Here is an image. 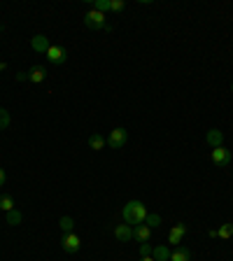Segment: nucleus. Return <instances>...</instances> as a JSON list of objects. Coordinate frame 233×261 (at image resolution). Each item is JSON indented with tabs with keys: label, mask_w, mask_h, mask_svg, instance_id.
Listing matches in <instances>:
<instances>
[{
	"label": "nucleus",
	"mask_w": 233,
	"mask_h": 261,
	"mask_svg": "<svg viewBox=\"0 0 233 261\" xmlns=\"http://www.w3.org/2000/svg\"><path fill=\"white\" fill-rule=\"evenodd\" d=\"M105 145H108V140H105V138H103L100 133L89 135V147H91V149H96V152H100V149H103Z\"/></svg>",
	"instance_id": "15"
},
{
	"label": "nucleus",
	"mask_w": 233,
	"mask_h": 261,
	"mask_svg": "<svg viewBox=\"0 0 233 261\" xmlns=\"http://www.w3.org/2000/svg\"><path fill=\"white\" fill-rule=\"evenodd\" d=\"M145 224L149 226V229H156V226H161V215H156V212L147 215V217H145Z\"/></svg>",
	"instance_id": "20"
},
{
	"label": "nucleus",
	"mask_w": 233,
	"mask_h": 261,
	"mask_svg": "<svg viewBox=\"0 0 233 261\" xmlns=\"http://www.w3.org/2000/svg\"><path fill=\"white\" fill-rule=\"evenodd\" d=\"M5 180H7V175H5V171H2V168H0V187H2V184H5Z\"/></svg>",
	"instance_id": "26"
},
{
	"label": "nucleus",
	"mask_w": 233,
	"mask_h": 261,
	"mask_svg": "<svg viewBox=\"0 0 233 261\" xmlns=\"http://www.w3.org/2000/svg\"><path fill=\"white\" fill-rule=\"evenodd\" d=\"M28 80L35 82V84L45 82L47 80V68H45V65H33V68L28 70Z\"/></svg>",
	"instance_id": "12"
},
{
	"label": "nucleus",
	"mask_w": 233,
	"mask_h": 261,
	"mask_svg": "<svg viewBox=\"0 0 233 261\" xmlns=\"http://www.w3.org/2000/svg\"><path fill=\"white\" fill-rule=\"evenodd\" d=\"M58 226H61L63 233H72V229H75V222H72V217H61V219H58Z\"/></svg>",
	"instance_id": "19"
},
{
	"label": "nucleus",
	"mask_w": 233,
	"mask_h": 261,
	"mask_svg": "<svg viewBox=\"0 0 233 261\" xmlns=\"http://www.w3.org/2000/svg\"><path fill=\"white\" fill-rule=\"evenodd\" d=\"M45 56L49 58V63H54V65H63L68 61V52H65V47H61V45H52Z\"/></svg>",
	"instance_id": "6"
},
{
	"label": "nucleus",
	"mask_w": 233,
	"mask_h": 261,
	"mask_svg": "<svg viewBox=\"0 0 233 261\" xmlns=\"http://www.w3.org/2000/svg\"><path fill=\"white\" fill-rule=\"evenodd\" d=\"M61 247H63V252H68V254L80 252V247H82L80 235H77V233H63V238H61Z\"/></svg>",
	"instance_id": "5"
},
{
	"label": "nucleus",
	"mask_w": 233,
	"mask_h": 261,
	"mask_svg": "<svg viewBox=\"0 0 233 261\" xmlns=\"http://www.w3.org/2000/svg\"><path fill=\"white\" fill-rule=\"evenodd\" d=\"M140 261H154V257H140Z\"/></svg>",
	"instance_id": "28"
},
{
	"label": "nucleus",
	"mask_w": 233,
	"mask_h": 261,
	"mask_svg": "<svg viewBox=\"0 0 233 261\" xmlns=\"http://www.w3.org/2000/svg\"><path fill=\"white\" fill-rule=\"evenodd\" d=\"M84 26L91 28V30H105L110 24L105 21V14H103V12H98V9H89V12L84 14Z\"/></svg>",
	"instance_id": "2"
},
{
	"label": "nucleus",
	"mask_w": 233,
	"mask_h": 261,
	"mask_svg": "<svg viewBox=\"0 0 233 261\" xmlns=\"http://www.w3.org/2000/svg\"><path fill=\"white\" fill-rule=\"evenodd\" d=\"M231 91H233V84H231Z\"/></svg>",
	"instance_id": "29"
},
{
	"label": "nucleus",
	"mask_w": 233,
	"mask_h": 261,
	"mask_svg": "<svg viewBox=\"0 0 233 261\" xmlns=\"http://www.w3.org/2000/svg\"><path fill=\"white\" fill-rule=\"evenodd\" d=\"M205 140H207V145L215 149V147H222L224 145V131H219V128H210L205 133Z\"/></svg>",
	"instance_id": "10"
},
{
	"label": "nucleus",
	"mask_w": 233,
	"mask_h": 261,
	"mask_svg": "<svg viewBox=\"0 0 233 261\" xmlns=\"http://www.w3.org/2000/svg\"><path fill=\"white\" fill-rule=\"evenodd\" d=\"M0 210H2L5 215L14 210V198L9 196V194H5V196H0Z\"/></svg>",
	"instance_id": "17"
},
{
	"label": "nucleus",
	"mask_w": 233,
	"mask_h": 261,
	"mask_svg": "<svg viewBox=\"0 0 233 261\" xmlns=\"http://www.w3.org/2000/svg\"><path fill=\"white\" fill-rule=\"evenodd\" d=\"M149 238H152V229L145 224V222L133 226V240H138V243H149Z\"/></svg>",
	"instance_id": "9"
},
{
	"label": "nucleus",
	"mask_w": 233,
	"mask_h": 261,
	"mask_svg": "<svg viewBox=\"0 0 233 261\" xmlns=\"http://www.w3.org/2000/svg\"><path fill=\"white\" fill-rule=\"evenodd\" d=\"M0 33H2V28H0Z\"/></svg>",
	"instance_id": "30"
},
{
	"label": "nucleus",
	"mask_w": 233,
	"mask_h": 261,
	"mask_svg": "<svg viewBox=\"0 0 233 261\" xmlns=\"http://www.w3.org/2000/svg\"><path fill=\"white\" fill-rule=\"evenodd\" d=\"M93 9H98V12H108L110 9V0H93Z\"/></svg>",
	"instance_id": "22"
},
{
	"label": "nucleus",
	"mask_w": 233,
	"mask_h": 261,
	"mask_svg": "<svg viewBox=\"0 0 233 261\" xmlns=\"http://www.w3.org/2000/svg\"><path fill=\"white\" fill-rule=\"evenodd\" d=\"M152 245L149 243H140V257H152Z\"/></svg>",
	"instance_id": "24"
},
{
	"label": "nucleus",
	"mask_w": 233,
	"mask_h": 261,
	"mask_svg": "<svg viewBox=\"0 0 233 261\" xmlns=\"http://www.w3.org/2000/svg\"><path fill=\"white\" fill-rule=\"evenodd\" d=\"M171 261H191V250H187V247H175L171 252Z\"/></svg>",
	"instance_id": "13"
},
{
	"label": "nucleus",
	"mask_w": 233,
	"mask_h": 261,
	"mask_svg": "<svg viewBox=\"0 0 233 261\" xmlns=\"http://www.w3.org/2000/svg\"><path fill=\"white\" fill-rule=\"evenodd\" d=\"M9 121H12V119H9V112L5 108H0V128H7Z\"/></svg>",
	"instance_id": "21"
},
{
	"label": "nucleus",
	"mask_w": 233,
	"mask_h": 261,
	"mask_svg": "<svg viewBox=\"0 0 233 261\" xmlns=\"http://www.w3.org/2000/svg\"><path fill=\"white\" fill-rule=\"evenodd\" d=\"M26 80H28V72H24V70L17 72V82H26Z\"/></svg>",
	"instance_id": "25"
},
{
	"label": "nucleus",
	"mask_w": 233,
	"mask_h": 261,
	"mask_svg": "<svg viewBox=\"0 0 233 261\" xmlns=\"http://www.w3.org/2000/svg\"><path fill=\"white\" fill-rule=\"evenodd\" d=\"M5 222H7L9 226H19L21 222H24V212H19L17 207H14L12 212H7V215H5Z\"/></svg>",
	"instance_id": "16"
},
{
	"label": "nucleus",
	"mask_w": 233,
	"mask_h": 261,
	"mask_svg": "<svg viewBox=\"0 0 233 261\" xmlns=\"http://www.w3.org/2000/svg\"><path fill=\"white\" fill-rule=\"evenodd\" d=\"M184 235H187V224H184V222H177V224H173L171 233H168V243H173L175 247H179L182 240H184Z\"/></svg>",
	"instance_id": "7"
},
{
	"label": "nucleus",
	"mask_w": 233,
	"mask_h": 261,
	"mask_svg": "<svg viewBox=\"0 0 233 261\" xmlns=\"http://www.w3.org/2000/svg\"><path fill=\"white\" fill-rule=\"evenodd\" d=\"M152 257H154V261H171V250L166 245H156L152 250Z\"/></svg>",
	"instance_id": "14"
},
{
	"label": "nucleus",
	"mask_w": 233,
	"mask_h": 261,
	"mask_svg": "<svg viewBox=\"0 0 233 261\" xmlns=\"http://www.w3.org/2000/svg\"><path fill=\"white\" fill-rule=\"evenodd\" d=\"M210 159H212V163H215V166L224 168V166H229V163H231L233 154H231V149H226L224 145H222V147H215V149L210 152Z\"/></svg>",
	"instance_id": "4"
},
{
	"label": "nucleus",
	"mask_w": 233,
	"mask_h": 261,
	"mask_svg": "<svg viewBox=\"0 0 233 261\" xmlns=\"http://www.w3.org/2000/svg\"><path fill=\"white\" fill-rule=\"evenodd\" d=\"M115 235H116V240H121V243H128V240H133V226L131 224H119L115 226Z\"/></svg>",
	"instance_id": "11"
},
{
	"label": "nucleus",
	"mask_w": 233,
	"mask_h": 261,
	"mask_svg": "<svg viewBox=\"0 0 233 261\" xmlns=\"http://www.w3.org/2000/svg\"><path fill=\"white\" fill-rule=\"evenodd\" d=\"M124 7H126L124 0H110V9H112V12H121Z\"/></svg>",
	"instance_id": "23"
},
{
	"label": "nucleus",
	"mask_w": 233,
	"mask_h": 261,
	"mask_svg": "<svg viewBox=\"0 0 233 261\" xmlns=\"http://www.w3.org/2000/svg\"><path fill=\"white\" fill-rule=\"evenodd\" d=\"M124 222L126 224H131V226H135V224H143L145 222V217H147V207L140 203V201H128L124 205Z\"/></svg>",
	"instance_id": "1"
},
{
	"label": "nucleus",
	"mask_w": 233,
	"mask_h": 261,
	"mask_svg": "<svg viewBox=\"0 0 233 261\" xmlns=\"http://www.w3.org/2000/svg\"><path fill=\"white\" fill-rule=\"evenodd\" d=\"M126 140H128V131L121 126H116L110 131V138H108V145H110V149H121L126 145Z\"/></svg>",
	"instance_id": "3"
},
{
	"label": "nucleus",
	"mask_w": 233,
	"mask_h": 261,
	"mask_svg": "<svg viewBox=\"0 0 233 261\" xmlns=\"http://www.w3.org/2000/svg\"><path fill=\"white\" fill-rule=\"evenodd\" d=\"M217 238H222V240L233 238V224H231V222H229V224H222L219 229H217Z\"/></svg>",
	"instance_id": "18"
},
{
	"label": "nucleus",
	"mask_w": 233,
	"mask_h": 261,
	"mask_svg": "<svg viewBox=\"0 0 233 261\" xmlns=\"http://www.w3.org/2000/svg\"><path fill=\"white\" fill-rule=\"evenodd\" d=\"M30 47H33V52H37V54H47L49 52V37L42 35V33H37V35L30 37Z\"/></svg>",
	"instance_id": "8"
},
{
	"label": "nucleus",
	"mask_w": 233,
	"mask_h": 261,
	"mask_svg": "<svg viewBox=\"0 0 233 261\" xmlns=\"http://www.w3.org/2000/svg\"><path fill=\"white\" fill-rule=\"evenodd\" d=\"M2 70H7V63H5V61H0V72Z\"/></svg>",
	"instance_id": "27"
}]
</instances>
